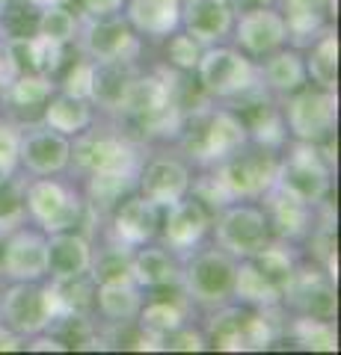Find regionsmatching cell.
Here are the masks:
<instances>
[{"instance_id":"cell-1","label":"cell","mask_w":341,"mask_h":355,"mask_svg":"<svg viewBox=\"0 0 341 355\" xmlns=\"http://www.w3.org/2000/svg\"><path fill=\"white\" fill-rule=\"evenodd\" d=\"M149 146L137 142L119 121L98 116L81 137L72 139L69 175L83 178L95 172H140Z\"/></svg>"},{"instance_id":"cell-2","label":"cell","mask_w":341,"mask_h":355,"mask_svg":"<svg viewBox=\"0 0 341 355\" xmlns=\"http://www.w3.org/2000/svg\"><path fill=\"white\" fill-rule=\"evenodd\" d=\"M24 207L27 222L45 234L86 228L90 210L74 175H24Z\"/></svg>"},{"instance_id":"cell-3","label":"cell","mask_w":341,"mask_h":355,"mask_svg":"<svg viewBox=\"0 0 341 355\" xmlns=\"http://www.w3.org/2000/svg\"><path fill=\"white\" fill-rule=\"evenodd\" d=\"M333 148L335 139L329 142H300L288 139L279 151V169H276V187H282L285 193L297 196L306 205H324L329 202L333 193Z\"/></svg>"},{"instance_id":"cell-4","label":"cell","mask_w":341,"mask_h":355,"mask_svg":"<svg viewBox=\"0 0 341 355\" xmlns=\"http://www.w3.org/2000/svg\"><path fill=\"white\" fill-rule=\"evenodd\" d=\"M193 80L199 86V92L217 104L240 101V98L261 89L258 62L240 53L232 42L208 44L193 71Z\"/></svg>"},{"instance_id":"cell-5","label":"cell","mask_w":341,"mask_h":355,"mask_svg":"<svg viewBox=\"0 0 341 355\" xmlns=\"http://www.w3.org/2000/svg\"><path fill=\"white\" fill-rule=\"evenodd\" d=\"M235 266L238 258L214 246L211 240L202 243L199 249H193L181 261V291L190 299L196 317L232 302Z\"/></svg>"},{"instance_id":"cell-6","label":"cell","mask_w":341,"mask_h":355,"mask_svg":"<svg viewBox=\"0 0 341 355\" xmlns=\"http://www.w3.org/2000/svg\"><path fill=\"white\" fill-rule=\"evenodd\" d=\"M63 314V302L51 279L0 284V326L18 338H33Z\"/></svg>"},{"instance_id":"cell-7","label":"cell","mask_w":341,"mask_h":355,"mask_svg":"<svg viewBox=\"0 0 341 355\" xmlns=\"http://www.w3.org/2000/svg\"><path fill=\"white\" fill-rule=\"evenodd\" d=\"M273 240L270 219L264 214L258 198H244V202H228L214 210L211 222V243L228 252L232 258L244 261L261 252Z\"/></svg>"},{"instance_id":"cell-8","label":"cell","mask_w":341,"mask_h":355,"mask_svg":"<svg viewBox=\"0 0 341 355\" xmlns=\"http://www.w3.org/2000/svg\"><path fill=\"white\" fill-rule=\"evenodd\" d=\"M279 169V151H267L261 146H249L232 154L228 160L211 166V178L217 190L228 202H244V198H261L264 193L276 184Z\"/></svg>"},{"instance_id":"cell-9","label":"cell","mask_w":341,"mask_h":355,"mask_svg":"<svg viewBox=\"0 0 341 355\" xmlns=\"http://www.w3.org/2000/svg\"><path fill=\"white\" fill-rule=\"evenodd\" d=\"M279 110H282V119H285L288 139L315 142V146L335 139V128H338V95H335V89L306 83L303 89H297L294 95L282 98Z\"/></svg>"},{"instance_id":"cell-10","label":"cell","mask_w":341,"mask_h":355,"mask_svg":"<svg viewBox=\"0 0 341 355\" xmlns=\"http://www.w3.org/2000/svg\"><path fill=\"white\" fill-rule=\"evenodd\" d=\"M74 51L90 57L92 62H146L151 51L122 15L110 18H81Z\"/></svg>"},{"instance_id":"cell-11","label":"cell","mask_w":341,"mask_h":355,"mask_svg":"<svg viewBox=\"0 0 341 355\" xmlns=\"http://www.w3.org/2000/svg\"><path fill=\"white\" fill-rule=\"evenodd\" d=\"M193 166L187 163L172 146H155L146 151L142 166L137 172V193L146 196L160 210L175 205L190 193Z\"/></svg>"},{"instance_id":"cell-12","label":"cell","mask_w":341,"mask_h":355,"mask_svg":"<svg viewBox=\"0 0 341 355\" xmlns=\"http://www.w3.org/2000/svg\"><path fill=\"white\" fill-rule=\"evenodd\" d=\"M48 279V234L33 222H21L0 234V284Z\"/></svg>"},{"instance_id":"cell-13","label":"cell","mask_w":341,"mask_h":355,"mask_svg":"<svg viewBox=\"0 0 341 355\" xmlns=\"http://www.w3.org/2000/svg\"><path fill=\"white\" fill-rule=\"evenodd\" d=\"M211 222H214V210L199 196L187 193L175 205L160 210L158 243L184 261L193 249H199L202 243L211 240Z\"/></svg>"},{"instance_id":"cell-14","label":"cell","mask_w":341,"mask_h":355,"mask_svg":"<svg viewBox=\"0 0 341 355\" xmlns=\"http://www.w3.org/2000/svg\"><path fill=\"white\" fill-rule=\"evenodd\" d=\"M282 308L288 314H306L317 320H335L338 299H335V282L317 261L303 258L297 266L291 284L282 293Z\"/></svg>"},{"instance_id":"cell-15","label":"cell","mask_w":341,"mask_h":355,"mask_svg":"<svg viewBox=\"0 0 341 355\" xmlns=\"http://www.w3.org/2000/svg\"><path fill=\"white\" fill-rule=\"evenodd\" d=\"M228 42H232L240 53H247L249 60H256V62L264 60L267 53L279 51L282 44H288V24H285L282 9L276 3L238 9Z\"/></svg>"},{"instance_id":"cell-16","label":"cell","mask_w":341,"mask_h":355,"mask_svg":"<svg viewBox=\"0 0 341 355\" xmlns=\"http://www.w3.org/2000/svg\"><path fill=\"white\" fill-rule=\"evenodd\" d=\"M18 163L21 175H65L72 166V139L45 128L42 121L21 125Z\"/></svg>"},{"instance_id":"cell-17","label":"cell","mask_w":341,"mask_h":355,"mask_svg":"<svg viewBox=\"0 0 341 355\" xmlns=\"http://www.w3.org/2000/svg\"><path fill=\"white\" fill-rule=\"evenodd\" d=\"M104 234H110L113 240L125 243V246L137 249L142 243L158 240V228H160V207L151 205L146 196H140L137 190L125 196L113 210L107 214V219L101 222Z\"/></svg>"},{"instance_id":"cell-18","label":"cell","mask_w":341,"mask_h":355,"mask_svg":"<svg viewBox=\"0 0 341 355\" xmlns=\"http://www.w3.org/2000/svg\"><path fill=\"white\" fill-rule=\"evenodd\" d=\"M258 202L264 205V214H267V219H270L273 237L288 240V243H294V246H303L306 237L315 231L317 207L300 202L297 196L285 193L282 187L273 184Z\"/></svg>"},{"instance_id":"cell-19","label":"cell","mask_w":341,"mask_h":355,"mask_svg":"<svg viewBox=\"0 0 341 355\" xmlns=\"http://www.w3.org/2000/svg\"><path fill=\"white\" fill-rule=\"evenodd\" d=\"M57 92V77L45 71L15 74L3 89H0V113L15 119L18 125L39 121V113L48 98Z\"/></svg>"},{"instance_id":"cell-20","label":"cell","mask_w":341,"mask_h":355,"mask_svg":"<svg viewBox=\"0 0 341 355\" xmlns=\"http://www.w3.org/2000/svg\"><path fill=\"white\" fill-rule=\"evenodd\" d=\"M238 9L232 0H181V30H187L199 44L228 42Z\"/></svg>"},{"instance_id":"cell-21","label":"cell","mask_w":341,"mask_h":355,"mask_svg":"<svg viewBox=\"0 0 341 355\" xmlns=\"http://www.w3.org/2000/svg\"><path fill=\"white\" fill-rule=\"evenodd\" d=\"M92 266V234L83 228L48 234V279L72 282L90 275Z\"/></svg>"},{"instance_id":"cell-22","label":"cell","mask_w":341,"mask_h":355,"mask_svg":"<svg viewBox=\"0 0 341 355\" xmlns=\"http://www.w3.org/2000/svg\"><path fill=\"white\" fill-rule=\"evenodd\" d=\"M122 18L149 48H155L181 27V0H125Z\"/></svg>"},{"instance_id":"cell-23","label":"cell","mask_w":341,"mask_h":355,"mask_svg":"<svg viewBox=\"0 0 341 355\" xmlns=\"http://www.w3.org/2000/svg\"><path fill=\"white\" fill-rule=\"evenodd\" d=\"M131 279L140 291H163L181 284V258L158 240L142 243L131 254Z\"/></svg>"},{"instance_id":"cell-24","label":"cell","mask_w":341,"mask_h":355,"mask_svg":"<svg viewBox=\"0 0 341 355\" xmlns=\"http://www.w3.org/2000/svg\"><path fill=\"white\" fill-rule=\"evenodd\" d=\"M258 80L264 92L270 98H276V101L294 95L297 89H303L309 83L303 51L294 48V44H282L279 51L267 53L264 60H258Z\"/></svg>"},{"instance_id":"cell-25","label":"cell","mask_w":341,"mask_h":355,"mask_svg":"<svg viewBox=\"0 0 341 355\" xmlns=\"http://www.w3.org/2000/svg\"><path fill=\"white\" fill-rule=\"evenodd\" d=\"M282 9L285 24H288V44L306 48L317 33L335 24L338 0H276Z\"/></svg>"},{"instance_id":"cell-26","label":"cell","mask_w":341,"mask_h":355,"mask_svg":"<svg viewBox=\"0 0 341 355\" xmlns=\"http://www.w3.org/2000/svg\"><path fill=\"white\" fill-rule=\"evenodd\" d=\"M140 305H142V291L134 284V279L98 282V284H95V308H92V320L98 323V329L134 323Z\"/></svg>"},{"instance_id":"cell-27","label":"cell","mask_w":341,"mask_h":355,"mask_svg":"<svg viewBox=\"0 0 341 355\" xmlns=\"http://www.w3.org/2000/svg\"><path fill=\"white\" fill-rule=\"evenodd\" d=\"M101 116L98 113V107L92 101H86V98H74V95H65V92H53L45 107H42V113H39V121L45 128L51 130H57L63 133V137H81V133L92 125V121Z\"/></svg>"},{"instance_id":"cell-28","label":"cell","mask_w":341,"mask_h":355,"mask_svg":"<svg viewBox=\"0 0 341 355\" xmlns=\"http://www.w3.org/2000/svg\"><path fill=\"white\" fill-rule=\"evenodd\" d=\"M306 74H309L312 86L338 89V30L329 24L303 48Z\"/></svg>"},{"instance_id":"cell-29","label":"cell","mask_w":341,"mask_h":355,"mask_svg":"<svg viewBox=\"0 0 341 355\" xmlns=\"http://www.w3.org/2000/svg\"><path fill=\"white\" fill-rule=\"evenodd\" d=\"M232 302L244 308H273V305H282V291L258 270L256 261L244 258L235 266Z\"/></svg>"},{"instance_id":"cell-30","label":"cell","mask_w":341,"mask_h":355,"mask_svg":"<svg viewBox=\"0 0 341 355\" xmlns=\"http://www.w3.org/2000/svg\"><path fill=\"white\" fill-rule=\"evenodd\" d=\"M244 305L228 302L214 311L199 314L202 331L208 338V349L217 352H244V340H240V326H244Z\"/></svg>"},{"instance_id":"cell-31","label":"cell","mask_w":341,"mask_h":355,"mask_svg":"<svg viewBox=\"0 0 341 355\" xmlns=\"http://www.w3.org/2000/svg\"><path fill=\"white\" fill-rule=\"evenodd\" d=\"M282 340L303 352H338V329L335 320H317L306 314H288Z\"/></svg>"},{"instance_id":"cell-32","label":"cell","mask_w":341,"mask_h":355,"mask_svg":"<svg viewBox=\"0 0 341 355\" xmlns=\"http://www.w3.org/2000/svg\"><path fill=\"white\" fill-rule=\"evenodd\" d=\"M252 261H256L258 270L285 293V287L291 284L297 266H300V261H303V252H300V246H294V243H288V240L273 237L261 252L252 254Z\"/></svg>"},{"instance_id":"cell-33","label":"cell","mask_w":341,"mask_h":355,"mask_svg":"<svg viewBox=\"0 0 341 355\" xmlns=\"http://www.w3.org/2000/svg\"><path fill=\"white\" fill-rule=\"evenodd\" d=\"M78 30H81V15L74 12L72 3L63 0H51V3L39 6V18H36V33L51 42L63 44V48H74L78 42Z\"/></svg>"},{"instance_id":"cell-34","label":"cell","mask_w":341,"mask_h":355,"mask_svg":"<svg viewBox=\"0 0 341 355\" xmlns=\"http://www.w3.org/2000/svg\"><path fill=\"white\" fill-rule=\"evenodd\" d=\"M151 51H158V62H163L167 69L172 71H178V74H193L196 71V65H199V57H202V51H205V44L196 42L187 30H175L169 33L167 39H163L160 44H155Z\"/></svg>"},{"instance_id":"cell-35","label":"cell","mask_w":341,"mask_h":355,"mask_svg":"<svg viewBox=\"0 0 341 355\" xmlns=\"http://www.w3.org/2000/svg\"><path fill=\"white\" fill-rule=\"evenodd\" d=\"M95 69H98V62H92L90 57H83V53H78V51H72V57L65 60V65L57 74V89H60V92H65V95L92 101Z\"/></svg>"},{"instance_id":"cell-36","label":"cell","mask_w":341,"mask_h":355,"mask_svg":"<svg viewBox=\"0 0 341 355\" xmlns=\"http://www.w3.org/2000/svg\"><path fill=\"white\" fill-rule=\"evenodd\" d=\"M21 222H27V207H24V175H15L0 184V234L13 231Z\"/></svg>"},{"instance_id":"cell-37","label":"cell","mask_w":341,"mask_h":355,"mask_svg":"<svg viewBox=\"0 0 341 355\" xmlns=\"http://www.w3.org/2000/svg\"><path fill=\"white\" fill-rule=\"evenodd\" d=\"M18 148H21V125L15 119L0 113V184L21 172Z\"/></svg>"},{"instance_id":"cell-38","label":"cell","mask_w":341,"mask_h":355,"mask_svg":"<svg viewBox=\"0 0 341 355\" xmlns=\"http://www.w3.org/2000/svg\"><path fill=\"white\" fill-rule=\"evenodd\" d=\"M205 349H208V338L202 331L199 317L187 320L184 326H178L163 340V352H205Z\"/></svg>"},{"instance_id":"cell-39","label":"cell","mask_w":341,"mask_h":355,"mask_svg":"<svg viewBox=\"0 0 341 355\" xmlns=\"http://www.w3.org/2000/svg\"><path fill=\"white\" fill-rule=\"evenodd\" d=\"M72 6L81 18H110L122 15L125 0H72Z\"/></svg>"},{"instance_id":"cell-40","label":"cell","mask_w":341,"mask_h":355,"mask_svg":"<svg viewBox=\"0 0 341 355\" xmlns=\"http://www.w3.org/2000/svg\"><path fill=\"white\" fill-rule=\"evenodd\" d=\"M276 3V0H232L235 9H249V6H270Z\"/></svg>"}]
</instances>
